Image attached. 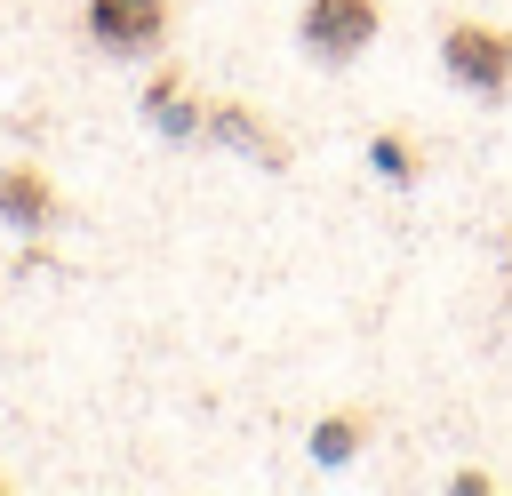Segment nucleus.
Here are the masks:
<instances>
[{"label": "nucleus", "instance_id": "obj_1", "mask_svg": "<svg viewBox=\"0 0 512 496\" xmlns=\"http://www.w3.org/2000/svg\"><path fill=\"white\" fill-rule=\"evenodd\" d=\"M440 72H448V88H464L480 104H504L512 96V24H488V16L440 24Z\"/></svg>", "mask_w": 512, "mask_h": 496}, {"label": "nucleus", "instance_id": "obj_2", "mask_svg": "<svg viewBox=\"0 0 512 496\" xmlns=\"http://www.w3.org/2000/svg\"><path fill=\"white\" fill-rule=\"evenodd\" d=\"M384 32V0H304L296 8V48L320 72H352Z\"/></svg>", "mask_w": 512, "mask_h": 496}, {"label": "nucleus", "instance_id": "obj_3", "mask_svg": "<svg viewBox=\"0 0 512 496\" xmlns=\"http://www.w3.org/2000/svg\"><path fill=\"white\" fill-rule=\"evenodd\" d=\"M80 32L104 56H160L176 32V0H80Z\"/></svg>", "mask_w": 512, "mask_h": 496}, {"label": "nucleus", "instance_id": "obj_4", "mask_svg": "<svg viewBox=\"0 0 512 496\" xmlns=\"http://www.w3.org/2000/svg\"><path fill=\"white\" fill-rule=\"evenodd\" d=\"M64 216H72V208H64V192H56V176H48L40 160H0V224H8V232L48 240Z\"/></svg>", "mask_w": 512, "mask_h": 496}, {"label": "nucleus", "instance_id": "obj_5", "mask_svg": "<svg viewBox=\"0 0 512 496\" xmlns=\"http://www.w3.org/2000/svg\"><path fill=\"white\" fill-rule=\"evenodd\" d=\"M136 112H144V120H152V128H160L168 144H200V136H208V104L192 96V80H184L176 64H160V72L144 80Z\"/></svg>", "mask_w": 512, "mask_h": 496}, {"label": "nucleus", "instance_id": "obj_6", "mask_svg": "<svg viewBox=\"0 0 512 496\" xmlns=\"http://www.w3.org/2000/svg\"><path fill=\"white\" fill-rule=\"evenodd\" d=\"M208 144H232V152H248L256 168H288V136H280L256 104H240V96H208Z\"/></svg>", "mask_w": 512, "mask_h": 496}, {"label": "nucleus", "instance_id": "obj_7", "mask_svg": "<svg viewBox=\"0 0 512 496\" xmlns=\"http://www.w3.org/2000/svg\"><path fill=\"white\" fill-rule=\"evenodd\" d=\"M368 432H376V416H368V408H328V416L304 432V456H312L320 472H344V464L368 448Z\"/></svg>", "mask_w": 512, "mask_h": 496}, {"label": "nucleus", "instance_id": "obj_8", "mask_svg": "<svg viewBox=\"0 0 512 496\" xmlns=\"http://www.w3.org/2000/svg\"><path fill=\"white\" fill-rule=\"evenodd\" d=\"M368 160H376L392 184H416V176H424V152H408L400 128H376V136H368Z\"/></svg>", "mask_w": 512, "mask_h": 496}, {"label": "nucleus", "instance_id": "obj_9", "mask_svg": "<svg viewBox=\"0 0 512 496\" xmlns=\"http://www.w3.org/2000/svg\"><path fill=\"white\" fill-rule=\"evenodd\" d=\"M448 488H456V496H488V488H496V472H480V464H472V472H456Z\"/></svg>", "mask_w": 512, "mask_h": 496}]
</instances>
